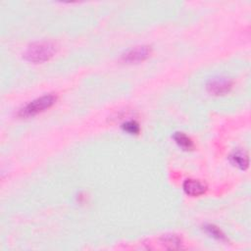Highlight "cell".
<instances>
[{"label": "cell", "mask_w": 251, "mask_h": 251, "mask_svg": "<svg viewBox=\"0 0 251 251\" xmlns=\"http://www.w3.org/2000/svg\"><path fill=\"white\" fill-rule=\"evenodd\" d=\"M123 129L129 134H137L139 132V126L134 121H128L122 126Z\"/></svg>", "instance_id": "ba28073f"}, {"label": "cell", "mask_w": 251, "mask_h": 251, "mask_svg": "<svg viewBox=\"0 0 251 251\" xmlns=\"http://www.w3.org/2000/svg\"><path fill=\"white\" fill-rule=\"evenodd\" d=\"M183 190L189 196H200L205 190L206 186L199 180L196 179H186L183 183Z\"/></svg>", "instance_id": "5b68a950"}, {"label": "cell", "mask_w": 251, "mask_h": 251, "mask_svg": "<svg viewBox=\"0 0 251 251\" xmlns=\"http://www.w3.org/2000/svg\"><path fill=\"white\" fill-rule=\"evenodd\" d=\"M206 230H207V232L209 234H211L213 237H215L217 239L222 240V239L225 238V235L222 233V231L218 227H216L214 226H206Z\"/></svg>", "instance_id": "9c48e42d"}, {"label": "cell", "mask_w": 251, "mask_h": 251, "mask_svg": "<svg viewBox=\"0 0 251 251\" xmlns=\"http://www.w3.org/2000/svg\"><path fill=\"white\" fill-rule=\"evenodd\" d=\"M150 54V48L148 46H137L130 49L123 56V60L126 63H137L145 60Z\"/></svg>", "instance_id": "277c9868"}, {"label": "cell", "mask_w": 251, "mask_h": 251, "mask_svg": "<svg viewBox=\"0 0 251 251\" xmlns=\"http://www.w3.org/2000/svg\"><path fill=\"white\" fill-rule=\"evenodd\" d=\"M56 101V97L52 94L41 96L40 98H37L31 102H29L27 105H25L21 111L20 115L22 117H32L35 116L46 109L50 108Z\"/></svg>", "instance_id": "7a4b0ae2"}, {"label": "cell", "mask_w": 251, "mask_h": 251, "mask_svg": "<svg viewBox=\"0 0 251 251\" xmlns=\"http://www.w3.org/2000/svg\"><path fill=\"white\" fill-rule=\"evenodd\" d=\"M231 81L226 77H214L207 83L208 91L213 95H224L231 88Z\"/></svg>", "instance_id": "3957f363"}, {"label": "cell", "mask_w": 251, "mask_h": 251, "mask_svg": "<svg viewBox=\"0 0 251 251\" xmlns=\"http://www.w3.org/2000/svg\"><path fill=\"white\" fill-rule=\"evenodd\" d=\"M231 160L233 164H235L237 167H239L242 170L248 167V157L243 152H240V151L235 152L231 156Z\"/></svg>", "instance_id": "52a82bcc"}, {"label": "cell", "mask_w": 251, "mask_h": 251, "mask_svg": "<svg viewBox=\"0 0 251 251\" xmlns=\"http://www.w3.org/2000/svg\"><path fill=\"white\" fill-rule=\"evenodd\" d=\"M174 139L176 140V144L183 150H191L193 148V143L191 139L182 132H176L174 135Z\"/></svg>", "instance_id": "8992f818"}, {"label": "cell", "mask_w": 251, "mask_h": 251, "mask_svg": "<svg viewBox=\"0 0 251 251\" xmlns=\"http://www.w3.org/2000/svg\"><path fill=\"white\" fill-rule=\"evenodd\" d=\"M55 53V47L49 42H37L30 45L25 51V57L32 63H42L49 60Z\"/></svg>", "instance_id": "6da1fadb"}]
</instances>
